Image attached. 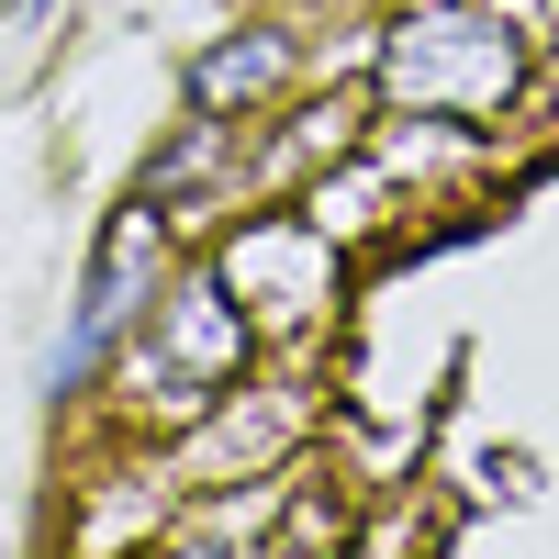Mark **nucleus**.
<instances>
[{
	"instance_id": "obj_1",
	"label": "nucleus",
	"mask_w": 559,
	"mask_h": 559,
	"mask_svg": "<svg viewBox=\"0 0 559 559\" xmlns=\"http://www.w3.org/2000/svg\"><path fill=\"white\" fill-rule=\"evenodd\" d=\"M537 23L526 0H403L369 45V102L392 123H492L526 102Z\"/></svg>"
},
{
	"instance_id": "obj_2",
	"label": "nucleus",
	"mask_w": 559,
	"mask_h": 559,
	"mask_svg": "<svg viewBox=\"0 0 559 559\" xmlns=\"http://www.w3.org/2000/svg\"><path fill=\"white\" fill-rule=\"evenodd\" d=\"M247 347H258V313L236 302V280H224V269H191V280H168V292L146 302V324H134L123 358H112V381L134 392V414L191 426V414H213L224 392H236Z\"/></svg>"
},
{
	"instance_id": "obj_3",
	"label": "nucleus",
	"mask_w": 559,
	"mask_h": 559,
	"mask_svg": "<svg viewBox=\"0 0 559 559\" xmlns=\"http://www.w3.org/2000/svg\"><path fill=\"white\" fill-rule=\"evenodd\" d=\"M157 292H168V213L134 191V202L102 224V247H90L79 313H68V336L45 347V392H90V381L123 358V336L146 324V302H157Z\"/></svg>"
},
{
	"instance_id": "obj_4",
	"label": "nucleus",
	"mask_w": 559,
	"mask_h": 559,
	"mask_svg": "<svg viewBox=\"0 0 559 559\" xmlns=\"http://www.w3.org/2000/svg\"><path fill=\"white\" fill-rule=\"evenodd\" d=\"M213 269L236 280V302H247L258 324H292V313H313L324 292H336L324 213H258V224H236V236H224V258H213Z\"/></svg>"
},
{
	"instance_id": "obj_5",
	"label": "nucleus",
	"mask_w": 559,
	"mask_h": 559,
	"mask_svg": "<svg viewBox=\"0 0 559 559\" xmlns=\"http://www.w3.org/2000/svg\"><path fill=\"white\" fill-rule=\"evenodd\" d=\"M292 68H302V45L280 34V23H247V34H224V45H202L191 57V112H224V123H247L269 90H292Z\"/></svg>"
},
{
	"instance_id": "obj_6",
	"label": "nucleus",
	"mask_w": 559,
	"mask_h": 559,
	"mask_svg": "<svg viewBox=\"0 0 559 559\" xmlns=\"http://www.w3.org/2000/svg\"><path fill=\"white\" fill-rule=\"evenodd\" d=\"M548 12H559V0H548Z\"/></svg>"
}]
</instances>
